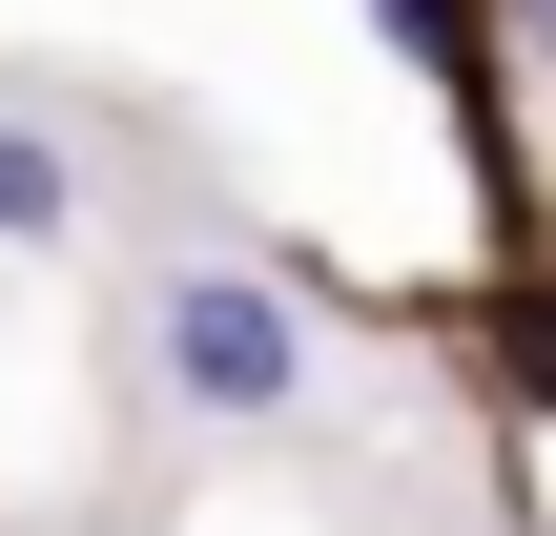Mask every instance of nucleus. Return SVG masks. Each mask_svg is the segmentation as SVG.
<instances>
[{"label":"nucleus","mask_w":556,"mask_h":536,"mask_svg":"<svg viewBox=\"0 0 556 536\" xmlns=\"http://www.w3.org/2000/svg\"><path fill=\"white\" fill-rule=\"evenodd\" d=\"M144 392L186 413V434H289L309 413V310H289V269H165L144 289Z\"/></svg>","instance_id":"obj_1"},{"label":"nucleus","mask_w":556,"mask_h":536,"mask_svg":"<svg viewBox=\"0 0 556 536\" xmlns=\"http://www.w3.org/2000/svg\"><path fill=\"white\" fill-rule=\"evenodd\" d=\"M83 207H103L83 145H62L41 103H0V248H83Z\"/></svg>","instance_id":"obj_2"},{"label":"nucleus","mask_w":556,"mask_h":536,"mask_svg":"<svg viewBox=\"0 0 556 536\" xmlns=\"http://www.w3.org/2000/svg\"><path fill=\"white\" fill-rule=\"evenodd\" d=\"M516 372H536V392H556V310H516Z\"/></svg>","instance_id":"obj_3"},{"label":"nucleus","mask_w":556,"mask_h":536,"mask_svg":"<svg viewBox=\"0 0 556 536\" xmlns=\"http://www.w3.org/2000/svg\"><path fill=\"white\" fill-rule=\"evenodd\" d=\"M516 41H536V62H556V0H516Z\"/></svg>","instance_id":"obj_4"}]
</instances>
